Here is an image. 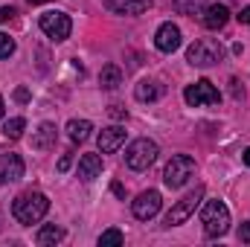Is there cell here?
<instances>
[{"label":"cell","instance_id":"f546056e","mask_svg":"<svg viewBox=\"0 0 250 247\" xmlns=\"http://www.w3.org/2000/svg\"><path fill=\"white\" fill-rule=\"evenodd\" d=\"M70 163H73V157H70V154H64L62 160H59V172H67V169H70Z\"/></svg>","mask_w":250,"mask_h":247},{"label":"cell","instance_id":"52a82bcc","mask_svg":"<svg viewBox=\"0 0 250 247\" xmlns=\"http://www.w3.org/2000/svg\"><path fill=\"white\" fill-rule=\"evenodd\" d=\"M184 102H187L189 108L218 105V102H221V93H218V87H215L209 79H198V82L187 84V90H184Z\"/></svg>","mask_w":250,"mask_h":247},{"label":"cell","instance_id":"30bf717a","mask_svg":"<svg viewBox=\"0 0 250 247\" xmlns=\"http://www.w3.org/2000/svg\"><path fill=\"white\" fill-rule=\"evenodd\" d=\"M21 178H23V160H21V154L0 148V184H15Z\"/></svg>","mask_w":250,"mask_h":247},{"label":"cell","instance_id":"484cf974","mask_svg":"<svg viewBox=\"0 0 250 247\" xmlns=\"http://www.w3.org/2000/svg\"><path fill=\"white\" fill-rule=\"evenodd\" d=\"M114 120H128V111H125L123 105H111V111H108Z\"/></svg>","mask_w":250,"mask_h":247},{"label":"cell","instance_id":"9a60e30c","mask_svg":"<svg viewBox=\"0 0 250 247\" xmlns=\"http://www.w3.org/2000/svg\"><path fill=\"white\" fill-rule=\"evenodd\" d=\"M56 140H59V128H56L53 123H41L38 131L32 134V148L50 151V148H56Z\"/></svg>","mask_w":250,"mask_h":247},{"label":"cell","instance_id":"d6986e66","mask_svg":"<svg viewBox=\"0 0 250 247\" xmlns=\"http://www.w3.org/2000/svg\"><path fill=\"white\" fill-rule=\"evenodd\" d=\"M99 84H102L105 90H117V87L123 84V70H120V64H105L102 73H99Z\"/></svg>","mask_w":250,"mask_h":247},{"label":"cell","instance_id":"d6a6232c","mask_svg":"<svg viewBox=\"0 0 250 247\" xmlns=\"http://www.w3.org/2000/svg\"><path fill=\"white\" fill-rule=\"evenodd\" d=\"M6 117V102H3V96H0V120Z\"/></svg>","mask_w":250,"mask_h":247},{"label":"cell","instance_id":"6da1fadb","mask_svg":"<svg viewBox=\"0 0 250 247\" xmlns=\"http://www.w3.org/2000/svg\"><path fill=\"white\" fill-rule=\"evenodd\" d=\"M47 212H50V198H47L44 192H38V189L21 192V195L12 201V215H15V221L23 224V227L38 224Z\"/></svg>","mask_w":250,"mask_h":247},{"label":"cell","instance_id":"7402d4cb","mask_svg":"<svg viewBox=\"0 0 250 247\" xmlns=\"http://www.w3.org/2000/svg\"><path fill=\"white\" fill-rule=\"evenodd\" d=\"M125 242L123 230H117V227H111V230H105L102 236H99V247H120Z\"/></svg>","mask_w":250,"mask_h":247},{"label":"cell","instance_id":"ffe728a7","mask_svg":"<svg viewBox=\"0 0 250 247\" xmlns=\"http://www.w3.org/2000/svg\"><path fill=\"white\" fill-rule=\"evenodd\" d=\"M90 131H93V123H90V120H70V123H67V137H70V143H84V140L90 137Z\"/></svg>","mask_w":250,"mask_h":247},{"label":"cell","instance_id":"836d02e7","mask_svg":"<svg viewBox=\"0 0 250 247\" xmlns=\"http://www.w3.org/2000/svg\"><path fill=\"white\" fill-rule=\"evenodd\" d=\"M242 157H245V163L250 166V148H245V154H242Z\"/></svg>","mask_w":250,"mask_h":247},{"label":"cell","instance_id":"d4e9b609","mask_svg":"<svg viewBox=\"0 0 250 247\" xmlns=\"http://www.w3.org/2000/svg\"><path fill=\"white\" fill-rule=\"evenodd\" d=\"M230 93H233V99H245V87H242V82H239V79H233V82H230Z\"/></svg>","mask_w":250,"mask_h":247},{"label":"cell","instance_id":"ac0fdd59","mask_svg":"<svg viewBox=\"0 0 250 247\" xmlns=\"http://www.w3.org/2000/svg\"><path fill=\"white\" fill-rule=\"evenodd\" d=\"M64 227H59V224H44L41 230H38V236H35V242L41 247H56L59 242H64Z\"/></svg>","mask_w":250,"mask_h":247},{"label":"cell","instance_id":"5bb4252c","mask_svg":"<svg viewBox=\"0 0 250 247\" xmlns=\"http://www.w3.org/2000/svg\"><path fill=\"white\" fill-rule=\"evenodd\" d=\"M76 175H79V181H84V184L96 181V178L102 175V157H99V154H82Z\"/></svg>","mask_w":250,"mask_h":247},{"label":"cell","instance_id":"8992f818","mask_svg":"<svg viewBox=\"0 0 250 247\" xmlns=\"http://www.w3.org/2000/svg\"><path fill=\"white\" fill-rule=\"evenodd\" d=\"M192 175H195V160L189 154H175L163 169V184L169 189H181V186H187Z\"/></svg>","mask_w":250,"mask_h":247},{"label":"cell","instance_id":"4316f807","mask_svg":"<svg viewBox=\"0 0 250 247\" xmlns=\"http://www.w3.org/2000/svg\"><path fill=\"white\" fill-rule=\"evenodd\" d=\"M12 18H15V9H12V6H3V9H0V23H3V21H12Z\"/></svg>","mask_w":250,"mask_h":247},{"label":"cell","instance_id":"f1b7e54d","mask_svg":"<svg viewBox=\"0 0 250 247\" xmlns=\"http://www.w3.org/2000/svg\"><path fill=\"white\" fill-rule=\"evenodd\" d=\"M15 99H18V102H29V90H26V87H18V90H15Z\"/></svg>","mask_w":250,"mask_h":247},{"label":"cell","instance_id":"8fae6325","mask_svg":"<svg viewBox=\"0 0 250 247\" xmlns=\"http://www.w3.org/2000/svg\"><path fill=\"white\" fill-rule=\"evenodd\" d=\"M154 47L160 53H175L181 47V29L169 21V23H160V29L154 32Z\"/></svg>","mask_w":250,"mask_h":247},{"label":"cell","instance_id":"83f0119b","mask_svg":"<svg viewBox=\"0 0 250 247\" xmlns=\"http://www.w3.org/2000/svg\"><path fill=\"white\" fill-rule=\"evenodd\" d=\"M239 239H242V242H250V221H245V224L239 227Z\"/></svg>","mask_w":250,"mask_h":247},{"label":"cell","instance_id":"4fadbf2b","mask_svg":"<svg viewBox=\"0 0 250 247\" xmlns=\"http://www.w3.org/2000/svg\"><path fill=\"white\" fill-rule=\"evenodd\" d=\"M201 21H204L207 29H224L227 21H230L227 3H209V6H204V9H201Z\"/></svg>","mask_w":250,"mask_h":247},{"label":"cell","instance_id":"5b68a950","mask_svg":"<svg viewBox=\"0 0 250 247\" xmlns=\"http://www.w3.org/2000/svg\"><path fill=\"white\" fill-rule=\"evenodd\" d=\"M204 195H207V189L204 186H195L189 195H184L172 209H169V215H166V221H163V227H178V224H184L189 221L192 215H195V209L201 206V201H204Z\"/></svg>","mask_w":250,"mask_h":247},{"label":"cell","instance_id":"cb8c5ba5","mask_svg":"<svg viewBox=\"0 0 250 247\" xmlns=\"http://www.w3.org/2000/svg\"><path fill=\"white\" fill-rule=\"evenodd\" d=\"M201 6V0H175V9L178 12H187V15H195Z\"/></svg>","mask_w":250,"mask_h":247},{"label":"cell","instance_id":"9c48e42d","mask_svg":"<svg viewBox=\"0 0 250 247\" xmlns=\"http://www.w3.org/2000/svg\"><path fill=\"white\" fill-rule=\"evenodd\" d=\"M160 206H163V198H160L157 189H146V192H140V195L131 201V212H134V218H140V221L154 218V215L160 212Z\"/></svg>","mask_w":250,"mask_h":247},{"label":"cell","instance_id":"e575fe53","mask_svg":"<svg viewBox=\"0 0 250 247\" xmlns=\"http://www.w3.org/2000/svg\"><path fill=\"white\" fill-rule=\"evenodd\" d=\"M29 3H50V0H29Z\"/></svg>","mask_w":250,"mask_h":247},{"label":"cell","instance_id":"7a4b0ae2","mask_svg":"<svg viewBox=\"0 0 250 247\" xmlns=\"http://www.w3.org/2000/svg\"><path fill=\"white\" fill-rule=\"evenodd\" d=\"M201 224H204V233L209 239H221L230 230V209H227V204L218 201V198L207 201L204 209H201Z\"/></svg>","mask_w":250,"mask_h":247},{"label":"cell","instance_id":"2e32d148","mask_svg":"<svg viewBox=\"0 0 250 247\" xmlns=\"http://www.w3.org/2000/svg\"><path fill=\"white\" fill-rule=\"evenodd\" d=\"M134 96H137V102H157L163 96V84L154 79H143V82H137Z\"/></svg>","mask_w":250,"mask_h":247},{"label":"cell","instance_id":"4dcf8cb0","mask_svg":"<svg viewBox=\"0 0 250 247\" xmlns=\"http://www.w3.org/2000/svg\"><path fill=\"white\" fill-rule=\"evenodd\" d=\"M236 18H239V23H250V6H245V9H242Z\"/></svg>","mask_w":250,"mask_h":247},{"label":"cell","instance_id":"ba28073f","mask_svg":"<svg viewBox=\"0 0 250 247\" xmlns=\"http://www.w3.org/2000/svg\"><path fill=\"white\" fill-rule=\"evenodd\" d=\"M41 32L47 38H53L56 44L59 41H67L70 32H73V21H70L67 12H44L41 15Z\"/></svg>","mask_w":250,"mask_h":247},{"label":"cell","instance_id":"603a6c76","mask_svg":"<svg viewBox=\"0 0 250 247\" xmlns=\"http://www.w3.org/2000/svg\"><path fill=\"white\" fill-rule=\"evenodd\" d=\"M15 53V38H9L6 32H0V59H9Z\"/></svg>","mask_w":250,"mask_h":247},{"label":"cell","instance_id":"3957f363","mask_svg":"<svg viewBox=\"0 0 250 247\" xmlns=\"http://www.w3.org/2000/svg\"><path fill=\"white\" fill-rule=\"evenodd\" d=\"M157 154H160L157 143L148 140V137H140V140H134V143L125 148V166L134 169V172H146V169L157 160Z\"/></svg>","mask_w":250,"mask_h":247},{"label":"cell","instance_id":"277c9868","mask_svg":"<svg viewBox=\"0 0 250 247\" xmlns=\"http://www.w3.org/2000/svg\"><path fill=\"white\" fill-rule=\"evenodd\" d=\"M221 59H224V47L215 38H201V41H195L187 50V62L192 67H212Z\"/></svg>","mask_w":250,"mask_h":247},{"label":"cell","instance_id":"1f68e13d","mask_svg":"<svg viewBox=\"0 0 250 247\" xmlns=\"http://www.w3.org/2000/svg\"><path fill=\"white\" fill-rule=\"evenodd\" d=\"M111 189H114V195H120V198H125V189H123V184H114Z\"/></svg>","mask_w":250,"mask_h":247},{"label":"cell","instance_id":"7c38bea8","mask_svg":"<svg viewBox=\"0 0 250 247\" xmlns=\"http://www.w3.org/2000/svg\"><path fill=\"white\" fill-rule=\"evenodd\" d=\"M125 137H128V131H125L123 125H108V128H102V134H99V151H102V154L120 151L125 145Z\"/></svg>","mask_w":250,"mask_h":247},{"label":"cell","instance_id":"e0dca14e","mask_svg":"<svg viewBox=\"0 0 250 247\" xmlns=\"http://www.w3.org/2000/svg\"><path fill=\"white\" fill-rule=\"evenodd\" d=\"M108 9L120 15H143L151 9V0H108Z\"/></svg>","mask_w":250,"mask_h":247},{"label":"cell","instance_id":"44dd1931","mask_svg":"<svg viewBox=\"0 0 250 247\" xmlns=\"http://www.w3.org/2000/svg\"><path fill=\"white\" fill-rule=\"evenodd\" d=\"M23 128H26V120L23 117H12L9 123H3V137L6 140H21L23 137Z\"/></svg>","mask_w":250,"mask_h":247}]
</instances>
